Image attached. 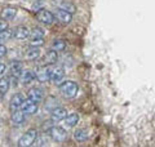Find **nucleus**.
Here are the masks:
<instances>
[{"instance_id":"f3484780","label":"nucleus","mask_w":155,"mask_h":147,"mask_svg":"<svg viewBox=\"0 0 155 147\" xmlns=\"http://www.w3.org/2000/svg\"><path fill=\"white\" fill-rule=\"evenodd\" d=\"M23 97L21 96V94H14L13 97H12V100H11V110L12 111H14V110H18L19 107L22 106V103H23Z\"/></svg>"},{"instance_id":"f03ea898","label":"nucleus","mask_w":155,"mask_h":147,"mask_svg":"<svg viewBox=\"0 0 155 147\" xmlns=\"http://www.w3.org/2000/svg\"><path fill=\"white\" fill-rule=\"evenodd\" d=\"M36 137H38V132L36 129H28L25 134H23L21 138L18 141V146L19 147H28L35 143L36 141Z\"/></svg>"},{"instance_id":"aec40b11","label":"nucleus","mask_w":155,"mask_h":147,"mask_svg":"<svg viewBox=\"0 0 155 147\" xmlns=\"http://www.w3.org/2000/svg\"><path fill=\"white\" fill-rule=\"evenodd\" d=\"M22 63L21 62H12L11 67H9V70H11V72L13 74V75H19V74L22 72Z\"/></svg>"},{"instance_id":"0eeeda50","label":"nucleus","mask_w":155,"mask_h":147,"mask_svg":"<svg viewBox=\"0 0 155 147\" xmlns=\"http://www.w3.org/2000/svg\"><path fill=\"white\" fill-rule=\"evenodd\" d=\"M13 36L17 39V40H26V39L30 36V31L28 28L25 26H18L16 28H13Z\"/></svg>"},{"instance_id":"39448f33","label":"nucleus","mask_w":155,"mask_h":147,"mask_svg":"<svg viewBox=\"0 0 155 147\" xmlns=\"http://www.w3.org/2000/svg\"><path fill=\"white\" fill-rule=\"evenodd\" d=\"M51 74H52V68L45 65L44 67H41L40 70L35 74V77L40 83H45L48 80H51Z\"/></svg>"},{"instance_id":"6e6552de","label":"nucleus","mask_w":155,"mask_h":147,"mask_svg":"<svg viewBox=\"0 0 155 147\" xmlns=\"http://www.w3.org/2000/svg\"><path fill=\"white\" fill-rule=\"evenodd\" d=\"M21 109H22V111H23V114H25V115H34L38 111V103H35V102H31L30 100L23 101Z\"/></svg>"},{"instance_id":"f257e3e1","label":"nucleus","mask_w":155,"mask_h":147,"mask_svg":"<svg viewBox=\"0 0 155 147\" xmlns=\"http://www.w3.org/2000/svg\"><path fill=\"white\" fill-rule=\"evenodd\" d=\"M78 84L74 81H64L60 85V92L65 98H74L78 94Z\"/></svg>"},{"instance_id":"423d86ee","label":"nucleus","mask_w":155,"mask_h":147,"mask_svg":"<svg viewBox=\"0 0 155 147\" xmlns=\"http://www.w3.org/2000/svg\"><path fill=\"white\" fill-rule=\"evenodd\" d=\"M43 97H44V93H43L40 88H31L27 93V100H30L31 102H35V103L40 102L43 100Z\"/></svg>"},{"instance_id":"cd10ccee","label":"nucleus","mask_w":155,"mask_h":147,"mask_svg":"<svg viewBox=\"0 0 155 147\" xmlns=\"http://www.w3.org/2000/svg\"><path fill=\"white\" fill-rule=\"evenodd\" d=\"M5 54H7V48H5V45H3V44H0V58L4 57Z\"/></svg>"},{"instance_id":"c756f323","label":"nucleus","mask_w":155,"mask_h":147,"mask_svg":"<svg viewBox=\"0 0 155 147\" xmlns=\"http://www.w3.org/2000/svg\"><path fill=\"white\" fill-rule=\"evenodd\" d=\"M5 70H7V67H5V65L4 63H0V76L3 75L4 72H5Z\"/></svg>"},{"instance_id":"a878e982","label":"nucleus","mask_w":155,"mask_h":147,"mask_svg":"<svg viewBox=\"0 0 155 147\" xmlns=\"http://www.w3.org/2000/svg\"><path fill=\"white\" fill-rule=\"evenodd\" d=\"M43 43H44V41H43V39H31V45L40 47Z\"/></svg>"},{"instance_id":"bb28decb","label":"nucleus","mask_w":155,"mask_h":147,"mask_svg":"<svg viewBox=\"0 0 155 147\" xmlns=\"http://www.w3.org/2000/svg\"><path fill=\"white\" fill-rule=\"evenodd\" d=\"M8 28V23L5 19H0V32L4 31V30H7Z\"/></svg>"},{"instance_id":"7ed1b4c3","label":"nucleus","mask_w":155,"mask_h":147,"mask_svg":"<svg viewBox=\"0 0 155 147\" xmlns=\"http://www.w3.org/2000/svg\"><path fill=\"white\" fill-rule=\"evenodd\" d=\"M48 134L56 142H64L67 138V132L64 128H61V126H52V128L48 130Z\"/></svg>"},{"instance_id":"9d476101","label":"nucleus","mask_w":155,"mask_h":147,"mask_svg":"<svg viewBox=\"0 0 155 147\" xmlns=\"http://www.w3.org/2000/svg\"><path fill=\"white\" fill-rule=\"evenodd\" d=\"M65 76V71L62 67H56L52 70V74H51V80L54 83V84H60V83L62 81V79H64Z\"/></svg>"},{"instance_id":"f8f14e48","label":"nucleus","mask_w":155,"mask_h":147,"mask_svg":"<svg viewBox=\"0 0 155 147\" xmlns=\"http://www.w3.org/2000/svg\"><path fill=\"white\" fill-rule=\"evenodd\" d=\"M40 56V48L39 47H35V45H31L30 48L26 51V60L28 61H34V60H36V58Z\"/></svg>"},{"instance_id":"c85d7f7f","label":"nucleus","mask_w":155,"mask_h":147,"mask_svg":"<svg viewBox=\"0 0 155 147\" xmlns=\"http://www.w3.org/2000/svg\"><path fill=\"white\" fill-rule=\"evenodd\" d=\"M36 145L38 146H44L45 145V139L44 138H38L36 137Z\"/></svg>"},{"instance_id":"dca6fc26","label":"nucleus","mask_w":155,"mask_h":147,"mask_svg":"<svg viewBox=\"0 0 155 147\" xmlns=\"http://www.w3.org/2000/svg\"><path fill=\"white\" fill-rule=\"evenodd\" d=\"M16 14H17V9L16 8H13V7H5L3 9V12H2V17L3 19H13L14 17H16Z\"/></svg>"},{"instance_id":"ddd939ff","label":"nucleus","mask_w":155,"mask_h":147,"mask_svg":"<svg viewBox=\"0 0 155 147\" xmlns=\"http://www.w3.org/2000/svg\"><path fill=\"white\" fill-rule=\"evenodd\" d=\"M78 122H79V115L78 114H70L64 119V124L67 128H74Z\"/></svg>"},{"instance_id":"2eb2a0df","label":"nucleus","mask_w":155,"mask_h":147,"mask_svg":"<svg viewBox=\"0 0 155 147\" xmlns=\"http://www.w3.org/2000/svg\"><path fill=\"white\" fill-rule=\"evenodd\" d=\"M11 120L13 124L16 125H19L22 124L23 120H25V114H23V111H19V110H14L11 115Z\"/></svg>"},{"instance_id":"a211bd4d","label":"nucleus","mask_w":155,"mask_h":147,"mask_svg":"<svg viewBox=\"0 0 155 147\" xmlns=\"http://www.w3.org/2000/svg\"><path fill=\"white\" fill-rule=\"evenodd\" d=\"M88 136H89L88 130L83 129V128H81V129H76L74 132V138L78 142H84V141H87V139H88Z\"/></svg>"},{"instance_id":"4468645a","label":"nucleus","mask_w":155,"mask_h":147,"mask_svg":"<svg viewBox=\"0 0 155 147\" xmlns=\"http://www.w3.org/2000/svg\"><path fill=\"white\" fill-rule=\"evenodd\" d=\"M35 79V74L30 70H22V72L19 74V80H21L23 84H28Z\"/></svg>"},{"instance_id":"6ab92c4d","label":"nucleus","mask_w":155,"mask_h":147,"mask_svg":"<svg viewBox=\"0 0 155 147\" xmlns=\"http://www.w3.org/2000/svg\"><path fill=\"white\" fill-rule=\"evenodd\" d=\"M44 65H53V63L57 62V52L56 51H49L47 52V54L44 56Z\"/></svg>"},{"instance_id":"4be33fe9","label":"nucleus","mask_w":155,"mask_h":147,"mask_svg":"<svg viewBox=\"0 0 155 147\" xmlns=\"http://www.w3.org/2000/svg\"><path fill=\"white\" fill-rule=\"evenodd\" d=\"M60 9H64V11H66V12H69V13H74L75 12V5L74 4H71L70 2H62L61 3V5H60Z\"/></svg>"},{"instance_id":"20e7f679","label":"nucleus","mask_w":155,"mask_h":147,"mask_svg":"<svg viewBox=\"0 0 155 147\" xmlns=\"http://www.w3.org/2000/svg\"><path fill=\"white\" fill-rule=\"evenodd\" d=\"M36 18H38V21H40L44 24H51L53 21H54V16H53L49 11H47V9H40V11H38Z\"/></svg>"},{"instance_id":"b1692460","label":"nucleus","mask_w":155,"mask_h":147,"mask_svg":"<svg viewBox=\"0 0 155 147\" xmlns=\"http://www.w3.org/2000/svg\"><path fill=\"white\" fill-rule=\"evenodd\" d=\"M66 47V44L64 40H54L52 44V49L53 51H56V52H60V51H64Z\"/></svg>"},{"instance_id":"393cba45","label":"nucleus","mask_w":155,"mask_h":147,"mask_svg":"<svg viewBox=\"0 0 155 147\" xmlns=\"http://www.w3.org/2000/svg\"><path fill=\"white\" fill-rule=\"evenodd\" d=\"M12 36H13V31L8 30V28H7V30H4V31H2V32H0V44L9 40Z\"/></svg>"},{"instance_id":"1a4fd4ad","label":"nucleus","mask_w":155,"mask_h":147,"mask_svg":"<svg viewBox=\"0 0 155 147\" xmlns=\"http://www.w3.org/2000/svg\"><path fill=\"white\" fill-rule=\"evenodd\" d=\"M67 116V111L62 107H56L51 111V119L52 121H61Z\"/></svg>"},{"instance_id":"412c9836","label":"nucleus","mask_w":155,"mask_h":147,"mask_svg":"<svg viewBox=\"0 0 155 147\" xmlns=\"http://www.w3.org/2000/svg\"><path fill=\"white\" fill-rule=\"evenodd\" d=\"M9 87H11L9 80L7 77H2V79H0V94H5L9 90Z\"/></svg>"},{"instance_id":"5701e85b","label":"nucleus","mask_w":155,"mask_h":147,"mask_svg":"<svg viewBox=\"0 0 155 147\" xmlns=\"http://www.w3.org/2000/svg\"><path fill=\"white\" fill-rule=\"evenodd\" d=\"M43 36H44V31H43V28H40V27L32 28V31L30 32L31 39H43Z\"/></svg>"},{"instance_id":"9b49d317","label":"nucleus","mask_w":155,"mask_h":147,"mask_svg":"<svg viewBox=\"0 0 155 147\" xmlns=\"http://www.w3.org/2000/svg\"><path fill=\"white\" fill-rule=\"evenodd\" d=\"M56 17H57L58 21L62 22V23H70L71 19H72V14L69 13V12H66V11H64V9H58Z\"/></svg>"}]
</instances>
